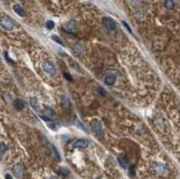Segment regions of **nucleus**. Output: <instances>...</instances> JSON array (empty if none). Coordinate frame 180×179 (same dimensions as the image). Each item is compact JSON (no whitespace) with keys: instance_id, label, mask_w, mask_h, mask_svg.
Instances as JSON below:
<instances>
[{"instance_id":"1","label":"nucleus","mask_w":180,"mask_h":179,"mask_svg":"<svg viewBox=\"0 0 180 179\" xmlns=\"http://www.w3.org/2000/svg\"><path fill=\"white\" fill-rule=\"evenodd\" d=\"M0 26H1L4 29L6 30H12L15 28V22L13 20L8 16H4L1 19H0Z\"/></svg>"},{"instance_id":"2","label":"nucleus","mask_w":180,"mask_h":179,"mask_svg":"<svg viewBox=\"0 0 180 179\" xmlns=\"http://www.w3.org/2000/svg\"><path fill=\"white\" fill-rule=\"evenodd\" d=\"M91 126H92V129L93 132L96 134L97 136H102L103 135V127H102V124L99 123L98 121H93L91 123Z\"/></svg>"},{"instance_id":"3","label":"nucleus","mask_w":180,"mask_h":179,"mask_svg":"<svg viewBox=\"0 0 180 179\" xmlns=\"http://www.w3.org/2000/svg\"><path fill=\"white\" fill-rule=\"evenodd\" d=\"M103 24L104 27L106 28L107 30H109V31H113V30L116 29V23L114 20H112L110 18H103Z\"/></svg>"},{"instance_id":"4","label":"nucleus","mask_w":180,"mask_h":179,"mask_svg":"<svg viewBox=\"0 0 180 179\" xmlns=\"http://www.w3.org/2000/svg\"><path fill=\"white\" fill-rule=\"evenodd\" d=\"M43 70L50 75H55V68L53 65V63H51L50 61H45L43 62Z\"/></svg>"},{"instance_id":"5","label":"nucleus","mask_w":180,"mask_h":179,"mask_svg":"<svg viewBox=\"0 0 180 179\" xmlns=\"http://www.w3.org/2000/svg\"><path fill=\"white\" fill-rule=\"evenodd\" d=\"M13 174H15V177L19 178L21 177L22 174H23V166L21 164H17L13 167Z\"/></svg>"},{"instance_id":"6","label":"nucleus","mask_w":180,"mask_h":179,"mask_svg":"<svg viewBox=\"0 0 180 179\" xmlns=\"http://www.w3.org/2000/svg\"><path fill=\"white\" fill-rule=\"evenodd\" d=\"M13 106H15V108L17 111H22L24 108V103L22 100L17 99V100H15V102H13Z\"/></svg>"},{"instance_id":"7","label":"nucleus","mask_w":180,"mask_h":179,"mask_svg":"<svg viewBox=\"0 0 180 179\" xmlns=\"http://www.w3.org/2000/svg\"><path fill=\"white\" fill-rule=\"evenodd\" d=\"M13 11H15L17 15L20 16V17H24V16H26V11H24L23 8H22L21 6H19V5H15V6H13Z\"/></svg>"},{"instance_id":"8","label":"nucleus","mask_w":180,"mask_h":179,"mask_svg":"<svg viewBox=\"0 0 180 179\" xmlns=\"http://www.w3.org/2000/svg\"><path fill=\"white\" fill-rule=\"evenodd\" d=\"M74 146L77 148H85L88 146V141H84V139H79L74 143Z\"/></svg>"},{"instance_id":"9","label":"nucleus","mask_w":180,"mask_h":179,"mask_svg":"<svg viewBox=\"0 0 180 179\" xmlns=\"http://www.w3.org/2000/svg\"><path fill=\"white\" fill-rule=\"evenodd\" d=\"M115 80H116V76L115 75H107V76H105V83H106L107 85H113L115 83Z\"/></svg>"},{"instance_id":"10","label":"nucleus","mask_w":180,"mask_h":179,"mask_svg":"<svg viewBox=\"0 0 180 179\" xmlns=\"http://www.w3.org/2000/svg\"><path fill=\"white\" fill-rule=\"evenodd\" d=\"M30 105H31L35 111H40V107H39L38 100L35 99V97H31V99H30Z\"/></svg>"},{"instance_id":"11","label":"nucleus","mask_w":180,"mask_h":179,"mask_svg":"<svg viewBox=\"0 0 180 179\" xmlns=\"http://www.w3.org/2000/svg\"><path fill=\"white\" fill-rule=\"evenodd\" d=\"M65 28L69 30V31L73 32L74 30H75V28H76V24H75V22L74 21H69L68 23L65 24Z\"/></svg>"},{"instance_id":"12","label":"nucleus","mask_w":180,"mask_h":179,"mask_svg":"<svg viewBox=\"0 0 180 179\" xmlns=\"http://www.w3.org/2000/svg\"><path fill=\"white\" fill-rule=\"evenodd\" d=\"M165 7L167 9H173V7H175L173 0H165Z\"/></svg>"},{"instance_id":"13","label":"nucleus","mask_w":180,"mask_h":179,"mask_svg":"<svg viewBox=\"0 0 180 179\" xmlns=\"http://www.w3.org/2000/svg\"><path fill=\"white\" fill-rule=\"evenodd\" d=\"M62 106H63V107H65V108H69L71 106L70 101L66 99V97H64V96L62 97Z\"/></svg>"},{"instance_id":"14","label":"nucleus","mask_w":180,"mask_h":179,"mask_svg":"<svg viewBox=\"0 0 180 179\" xmlns=\"http://www.w3.org/2000/svg\"><path fill=\"white\" fill-rule=\"evenodd\" d=\"M59 172L63 176V177H68L69 174H70V170H69L68 168H60L59 169Z\"/></svg>"},{"instance_id":"15","label":"nucleus","mask_w":180,"mask_h":179,"mask_svg":"<svg viewBox=\"0 0 180 179\" xmlns=\"http://www.w3.org/2000/svg\"><path fill=\"white\" fill-rule=\"evenodd\" d=\"M118 163L123 168H127V160L123 157H118Z\"/></svg>"},{"instance_id":"16","label":"nucleus","mask_w":180,"mask_h":179,"mask_svg":"<svg viewBox=\"0 0 180 179\" xmlns=\"http://www.w3.org/2000/svg\"><path fill=\"white\" fill-rule=\"evenodd\" d=\"M50 148H51V149H52V150H53V153L55 154V157H56V158H57V159H59V160H60V159H61V158H60V154H59V153H57V150H56V148H55V147L53 146V145H51V144H50Z\"/></svg>"},{"instance_id":"17","label":"nucleus","mask_w":180,"mask_h":179,"mask_svg":"<svg viewBox=\"0 0 180 179\" xmlns=\"http://www.w3.org/2000/svg\"><path fill=\"white\" fill-rule=\"evenodd\" d=\"M44 110H45V111H46V113H48V114H50V115H51V116H53L54 114H55V113H54V111L52 110L51 107H49V106H46V105L44 106Z\"/></svg>"},{"instance_id":"18","label":"nucleus","mask_w":180,"mask_h":179,"mask_svg":"<svg viewBox=\"0 0 180 179\" xmlns=\"http://www.w3.org/2000/svg\"><path fill=\"white\" fill-rule=\"evenodd\" d=\"M45 27H46V29H49V30H52L54 28V23H53V21H48L45 23Z\"/></svg>"},{"instance_id":"19","label":"nucleus","mask_w":180,"mask_h":179,"mask_svg":"<svg viewBox=\"0 0 180 179\" xmlns=\"http://www.w3.org/2000/svg\"><path fill=\"white\" fill-rule=\"evenodd\" d=\"M52 40H54L56 43H59L61 44V46H63V42H62V40L59 38V37H56V35H52Z\"/></svg>"},{"instance_id":"20","label":"nucleus","mask_w":180,"mask_h":179,"mask_svg":"<svg viewBox=\"0 0 180 179\" xmlns=\"http://www.w3.org/2000/svg\"><path fill=\"white\" fill-rule=\"evenodd\" d=\"M6 150H7V146H6V144H4V143H0V152L5 153Z\"/></svg>"},{"instance_id":"21","label":"nucleus","mask_w":180,"mask_h":179,"mask_svg":"<svg viewBox=\"0 0 180 179\" xmlns=\"http://www.w3.org/2000/svg\"><path fill=\"white\" fill-rule=\"evenodd\" d=\"M48 126H49L50 128H52V129H53V130H56V126H55V125L53 124V123L49 122V123H48Z\"/></svg>"},{"instance_id":"22","label":"nucleus","mask_w":180,"mask_h":179,"mask_svg":"<svg viewBox=\"0 0 180 179\" xmlns=\"http://www.w3.org/2000/svg\"><path fill=\"white\" fill-rule=\"evenodd\" d=\"M63 75L65 76V79L66 80H69V81H72V77H71V75L69 74V73H66V72H63Z\"/></svg>"},{"instance_id":"23","label":"nucleus","mask_w":180,"mask_h":179,"mask_svg":"<svg viewBox=\"0 0 180 179\" xmlns=\"http://www.w3.org/2000/svg\"><path fill=\"white\" fill-rule=\"evenodd\" d=\"M131 4H132L133 6H135V7H136V6L139 5V0H131Z\"/></svg>"},{"instance_id":"24","label":"nucleus","mask_w":180,"mask_h":179,"mask_svg":"<svg viewBox=\"0 0 180 179\" xmlns=\"http://www.w3.org/2000/svg\"><path fill=\"white\" fill-rule=\"evenodd\" d=\"M41 118H42L43 121L48 122V123H49V122H52V121H51V118H49V117H46V116H41Z\"/></svg>"},{"instance_id":"25","label":"nucleus","mask_w":180,"mask_h":179,"mask_svg":"<svg viewBox=\"0 0 180 179\" xmlns=\"http://www.w3.org/2000/svg\"><path fill=\"white\" fill-rule=\"evenodd\" d=\"M123 24H124V26H125V27L127 28V30H128L129 32H131V33H133V32H132V29H131V28H129V26H128V24L126 23V22H124V21H123Z\"/></svg>"},{"instance_id":"26","label":"nucleus","mask_w":180,"mask_h":179,"mask_svg":"<svg viewBox=\"0 0 180 179\" xmlns=\"http://www.w3.org/2000/svg\"><path fill=\"white\" fill-rule=\"evenodd\" d=\"M98 91H99V93H101V95H105V94H106V92H105L102 87H99V88H98Z\"/></svg>"},{"instance_id":"27","label":"nucleus","mask_w":180,"mask_h":179,"mask_svg":"<svg viewBox=\"0 0 180 179\" xmlns=\"http://www.w3.org/2000/svg\"><path fill=\"white\" fill-rule=\"evenodd\" d=\"M5 57H6V59H7V61H8V62H9V63H13L12 61H11L10 59H9V57H8V54H7V53H5Z\"/></svg>"},{"instance_id":"28","label":"nucleus","mask_w":180,"mask_h":179,"mask_svg":"<svg viewBox=\"0 0 180 179\" xmlns=\"http://www.w3.org/2000/svg\"><path fill=\"white\" fill-rule=\"evenodd\" d=\"M6 178H7V179H11V176L10 175H6Z\"/></svg>"},{"instance_id":"29","label":"nucleus","mask_w":180,"mask_h":179,"mask_svg":"<svg viewBox=\"0 0 180 179\" xmlns=\"http://www.w3.org/2000/svg\"><path fill=\"white\" fill-rule=\"evenodd\" d=\"M0 160H1V157H0Z\"/></svg>"}]
</instances>
